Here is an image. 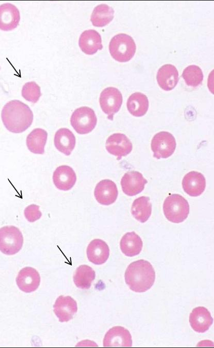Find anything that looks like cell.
<instances>
[{
	"mask_svg": "<svg viewBox=\"0 0 214 348\" xmlns=\"http://www.w3.org/2000/svg\"><path fill=\"white\" fill-rule=\"evenodd\" d=\"M1 117L5 128L14 133L25 131L33 120V114L29 106L17 100L10 101L4 106Z\"/></svg>",
	"mask_w": 214,
	"mask_h": 348,
	"instance_id": "cell-1",
	"label": "cell"
},
{
	"mask_svg": "<svg viewBox=\"0 0 214 348\" xmlns=\"http://www.w3.org/2000/svg\"><path fill=\"white\" fill-rule=\"evenodd\" d=\"M155 271L148 261L140 259L130 263L124 275L125 281L130 289L136 292H145L153 286Z\"/></svg>",
	"mask_w": 214,
	"mask_h": 348,
	"instance_id": "cell-2",
	"label": "cell"
},
{
	"mask_svg": "<svg viewBox=\"0 0 214 348\" xmlns=\"http://www.w3.org/2000/svg\"><path fill=\"white\" fill-rule=\"evenodd\" d=\"M136 46L133 39L124 33L113 36L109 44V51L111 57L119 62H126L134 56Z\"/></svg>",
	"mask_w": 214,
	"mask_h": 348,
	"instance_id": "cell-3",
	"label": "cell"
},
{
	"mask_svg": "<svg viewBox=\"0 0 214 348\" xmlns=\"http://www.w3.org/2000/svg\"><path fill=\"white\" fill-rule=\"evenodd\" d=\"M163 210L166 219L174 223L184 221L189 213L188 201L181 195L172 194L164 201Z\"/></svg>",
	"mask_w": 214,
	"mask_h": 348,
	"instance_id": "cell-4",
	"label": "cell"
},
{
	"mask_svg": "<svg viewBox=\"0 0 214 348\" xmlns=\"http://www.w3.org/2000/svg\"><path fill=\"white\" fill-rule=\"evenodd\" d=\"M23 237L19 229L13 226L0 229V251L7 255L18 253L22 248Z\"/></svg>",
	"mask_w": 214,
	"mask_h": 348,
	"instance_id": "cell-5",
	"label": "cell"
},
{
	"mask_svg": "<svg viewBox=\"0 0 214 348\" xmlns=\"http://www.w3.org/2000/svg\"><path fill=\"white\" fill-rule=\"evenodd\" d=\"M97 122V118L94 110L88 107H81L76 109L70 118L71 125L80 134L92 131Z\"/></svg>",
	"mask_w": 214,
	"mask_h": 348,
	"instance_id": "cell-6",
	"label": "cell"
},
{
	"mask_svg": "<svg viewBox=\"0 0 214 348\" xmlns=\"http://www.w3.org/2000/svg\"><path fill=\"white\" fill-rule=\"evenodd\" d=\"M175 148V138L168 132L160 131L156 134L152 140L151 149L154 157L158 159L170 157Z\"/></svg>",
	"mask_w": 214,
	"mask_h": 348,
	"instance_id": "cell-7",
	"label": "cell"
},
{
	"mask_svg": "<svg viewBox=\"0 0 214 348\" xmlns=\"http://www.w3.org/2000/svg\"><path fill=\"white\" fill-rule=\"evenodd\" d=\"M99 101L102 111L107 115V118L112 120L121 106L122 96L118 89L109 87L102 91Z\"/></svg>",
	"mask_w": 214,
	"mask_h": 348,
	"instance_id": "cell-8",
	"label": "cell"
},
{
	"mask_svg": "<svg viewBox=\"0 0 214 348\" xmlns=\"http://www.w3.org/2000/svg\"><path fill=\"white\" fill-rule=\"evenodd\" d=\"M132 345L129 331L122 326H114L106 334L103 346L109 348H129Z\"/></svg>",
	"mask_w": 214,
	"mask_h": 348,
	"instance_id": "cell-9",
	"label": "cell"
},
{
	"mask_svg": "<svg viewBox=\"0 0 214 348\" xmlns=\"http://www.w3.org/2000/svg\"><path fill=\"white\" fill-rule=\"evenodd\" d=\"M106 148L108 153L116 156L117 160H120L131 152L133 146L125 134L117 133H114L107 138Z\"/></svg>",
	"mask_w": 214,
	"mask_h": 348,
	"instance_id": "cell-10",
	"label": "cell"
},
{
	"mask_svg": "<svg viewBox=\"0 0 214 348\" xmlns=\"http://www.w3.org/2000/svg\"><path fill=\"white\" fill-rule=\"evenodd\" d=\"M40 281L38 272L31 267L22 268L16 278V284L19 289L26 293L36 290L40 285Z\"/></svg>",
	"mask_w": 214,
	"mask_h": 348,
	"instance_id": "cell-11",
	"label": "cell"
},
{
	"mask_svg": "<svg viewBox=\"0 0 214 348\" xmlns=\"http://www.w3.org/2000/svg\"><path fill=\"white\" fill-rule=\"evenodd\" d=\"M147 180L142 174L137 171L125 173L121 180L123 192L128 196L136 195L143 191Z\"/></svg>",
	"mask_w": 214,
	"mask_h": 348,
	"instance_id": "cell-12",
	"label": "cell"
},
{
	"mask_svg": "<svg viewBox=\"0 0 214 348\" xmlns=\"http://www.w3.org/2000/svg\"><path fill=\"white\" fill-rule=\"evenodd\" d=\"M95 197L100 204L109 205L113 203L118 196L115 183L110 179H104L96 185L94 190Z\"/></svg>",
	"mask_w": 214,
	"mask_h": 348,
	"instance_id": "cell-13",
	"label": "cell"
},
{
	"mask_svg": "<svg viewBox=\"0 0 214 348\" xmlns=\"http://www.w3.org/2000/svg\"><path fill=\"white\" fill-rule=\"evenodd\" d=\"M53 307L54 311L60 322L69 321L77 311L76 301L69 295L58 296Z\"/></svg>",
	"mask_w": 214,
	"mask_h": 348,
	"instance_id": "cell-14",
	"label": "cell"
},
{
	"mask_svg": "<svg viewBox=\"0 0 214 348\" xmlns=\"http://www.w3.org/2000/svg\"><path fill=\"white\" fill-rule=\"evenodd\" d=\"M20 19L18 9L13 4L5 3L0 5V29L11 31L18 26Z\"/></svg>",
	"mask_w": 214,
	"mask_h": 348,
	"instance_id": "cell-15",
	"label": "cell"
},
{
	"mask_svg": "<svg viewBox=\"0 0 214 348\" xmlns=\"http://www.w3.org/2000/svg\"><path fill=\"white\" fill-rule=\"evenodd\" d=\"M189 322L195 331L204 333L212 325L213 319L208 309L203 306H198L193 309L190 313Z\"/></svg>",
	"mask_w": 214,
	"mask_h": 348,
	"instance_id": "cell-16",
	"label": "cell"
},
{
	"mask_svg": "<svg viewBox=\"0 0 214 348\" xmlns=\"http://www.w3.org/2000/svg\"><path fill=\"white\" fill-rule=\"evenodd\" d=\"M182 187L189 195L196 197L200 195L205 190L206 179L203 174L191 171L187 173L182 180Z\"/></svg>",
	"mask_w": 214,
	"mask_h": 348,
	"instance_id": "cell-17",
	"label": "cell"
},
{
	"mask_svg": "<svg viewBox=\"0 0 214 348\" xmlns=\"http://www.w3.org/2000/svg\"><path fill=\"white\" fill-rule=\"evenodd\" d=\"M53 182L59 190L66 191L71 189L76 181V175L69 166L62 165L57 167L53 175Z\"/></svg>",
	"mask_w": 214,
	"mask_h": 348,
	"instance_id": "cell-18",
	"label": "cell"
},
{
	"mask_svg": "<svg viewBox=\"0 0 214 348\" xmlns=\"http://www.w3.org/2000/svg\"><path fill=\"white\" fill-rule=\"evenodd\" d=\"M86 252L89 261L96 265H101L108 259L109 249L108 245L104 240L94 239L88 244Z\"/></svg>",
	"mask_w": 214,
	"mask_h": 348,
	"instance_id": "cell-19",
	"label": "cell"
},
{
	"mask_svg": "<svg viewBox=\"0 0 214 348\" xmlns=\"http://www.w3.org/2000/svg\"><path fill=\"white\" fill-rule=\"evenodd\" d=\"M79 46L85 54L88 55H93L103 48L101 36L95 30H85L79 37Z\"/></svg>",
	"mask_w": 214,
	"mask_h": 348,
	"instance_id": "cell-20",
	"label": "cell"
},
{
	"mask_svg": "<svg viewBox=\"0 0 214 348\" xmlns=\"http://www.w3.org/2000/svg\"><path fill=\"white\" fill-rule=\"evenodd\" d=\"M178 80V70L172 64H164L158 71V83L160 87L165 91L173 89L177 85Z\"/></svg>",
	"mask_w": 214,
	"mask_h": 348,
	"instance_id": "cell-21",
	"label": "cell"
},
{
	"mask_svg": "<svg viewBox=\"0 0 214 348\" xmlns=\"http://www.w3.org/2000/svg\"><path fill=\"white\" fill-rule=\"evenodd\" d=\"M75 137L69 129L61 128L55 132L54 146L59 151L65 155H70L75 147Z\"/></svg>",
	"mask_w": 214,
	"mask_h": 348,
	"instance_id": "cell-22",
	"label": "cell"
},
{
	"mask_svg": "<svg viewBox=\"0 0 214 348\" xmlns=\"http://www.w3.org/2000/svg\"><path fill=\"white\" fill-rule=\"evenodd\" d=\"M120 247L122 253L126 256L133 257L139 254L141 251L143 241L134 232H128L121 238Z\"/></svg>",
	"mask_w": 214,
	"mask_h": 348,
	"instance_id": "cell-23",
	"label": "cell"
},
{
	"mask_svg": "<svg viewBox=\"0 0 214 348\" xmlns=\"http://www.w3.org/2000/svg\"><path fill=\"white\" fill-rule=\"evenodd\" d=\"M48 137L47 132L42 128L33 130L27 136L26 145L33 153L43 154Z\"/></svg>",
	"mask_w": 214,
	"mask_h": 348,
	"instance_id": "cell-24",
	"label": "cell"
},
{
	"mask_svg": "<svg viewBox=\"0 0 214 348\" xmlns=\"http://www.w3.org/2000/svg\"><path fill=\"white\" fill-rule=\"evenodd\" d=\"M127 108L129 112L133 116H141L147 113L149 108L147 97L140 92L131 94L127 102Z\"/></svg>",
	"mask_w": 214,
	"mask_h": 348,
	"instance_id": "cell-25",
	"label": "cell"
},
{
	"mask_svg": "<svg viewBox=\"0 0 214 348\" xmlns=\"http://www.w3.org/2000/svg\"><path fill=\"white\" fill-rule=\"evenodd\" d=\"M152 212V204L150 198L141 196L136 198L131 207V213L133 217L141 223L146 222L150 218Z\"/></svg>",
	"mask_w": 214,
	"mask_h": 348,
	"instance_id": "cell-26",
	"label": "cell"
},
{
	"mask_svg": "<svg viewBox=\"0 0 214 348\" xmlns=\"http://www.w3.org/2000/svg\"><path fill=\"white\" fill-rule=\"evenodd\" d=\"M95 271L87 265L79 266L76 269L73 276V282L76 286L82 290H88L95 280Z\"/></svg>",
	"mask_w": 214,
	"mask_h": 348,
	"instance_id": "cell-27",
	"label": "cell"
},
{
	"mask_svg": "<svg viewBox=\"0 0 214 348\" xmlns=\"http://www.w3.org/2000/svg\"><path fill=\"white\" fill-rule=\"evenodd\" d=\"M114 10L106 4L96 6L91 16L92 24L96 27H104L108 24L113 18Z\"/></svg>",
	"mask_w": 214,
	"mask_h": 348,
	"instance_id": "cell-28",
	"label": "cell"
},
{
	"mask_svg": "<svg viewBox=\"0 0 214 348\" xmlns=\"http://www.w3.org/2000/svg\"><path fill=\"white\" fill-rule=\"evenodd\" d=\"M182 77L187 85L197 87L203 81V73L199 66L196 65H190L184 69Z\"/></svg>",
	"mask_w": 214,
	"mask_h": 348,
	"instance_id": "cell-29",
	"label": "cell"
},
{
	"mask_svg": "<svg viewBox=\"0 0 214 348\" xmlns=\"http://www.w3.org/2000/svg\"><path fill=\"white\" fill-rule=\"evenodd\" d=\"M21 94L26 100L36 103L41 96V89L35 82H28L23 85Z\"/></svg>",
	"mask_w": 214,
	"mask_h": 348,
	"instance_id": "cell-30",
	"label": "cell"
},
{
	"mask_svg": "<svg viewBox=\"0 0 214 348\" xmlns=\"http://www.w3.org/2000/svg\"><path fill=\"white\" fill-rule=\"evenodd\" d=\"M24 213L26 219L30 222H34L42 216V213L39 210V206L35 204H31L27 206L25 209Z\"/></svg>",
	"mask_w": 214,
	"mask_h": 348,
	"instance_id": "cell-31",
	"label": "cell"
}]
</instances>
